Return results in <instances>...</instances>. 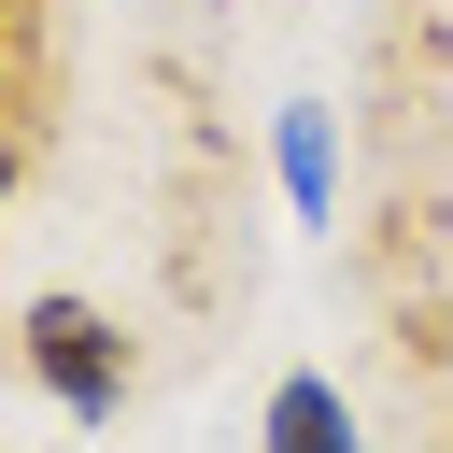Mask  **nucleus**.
I'll return each instance as SVG.
<instances>
[{"label": "nucleus", "instance_id": "1", "mask_svg": "<svg viewBox=\"0 0 453 453\" xmlns=\"http://www.w3.org/2000/svg\"><path fill=\"white\" fill-rule=\"evenodd\" d=\"M14 354H28V382H42L71 425H113V411H127V326H113L99 297H28V311H14Z\"/></svg>", "mask_w": 453, "mask_h": 453}, {"label": "nucleus", "instance_id": "2", "mask_svg": "<svg viewBox=\"0 0 453 453\" xmlns=\"http://www.w3.org/2000/svg\"><path fill=\"white\" fill-rule=\"evenodd\" d=\"M255 439H269V453H368V439H354V396H340L326 368H283V382H269V425H255Z\"/></svg>", "mask_w": 453, "mask_h": 453}, {"label": "nucleus", "instance_id": "3", "mask_svg": "<svg viewBox=\"0 0 453 453\" xmlns=\"http://www.w3.org/2000/svg\"><path fill=\"white\" fill-rule=\"evenodd\" d=\"M269 170H283L297 226H326V212H340V142H326V113H311V99H283V127H269Z\"/></svg>", "mask_w": 453, "mask_h": 453}, {"label": "nucleus", "instance_id": "4", "mask_svg": "<svg viewBox=\"0 0 453 453\" xmlns=\"http://www.w3.org/2000/svg\"><path fill=\"white\" fill-rule=\"evenodd\" d=\"M14 184H28V142H14V127H0V212H14Z\"/></svg>", "mask_w": 453, "mask_h": 453}, {"label": "nucleus", "instance_id": "5", "mask_svg": "<svg viewBox=\"0 0 453 453\" xmlns=\"http://www.w3.org/2000/svg\"><path fill=\"white\" fill-rule=\"evenodd\" d=\"M14 14H28V0H0V28H14Z\"/></svg>", "mask_w": 453, "mask_h": 453}]
</instances>
